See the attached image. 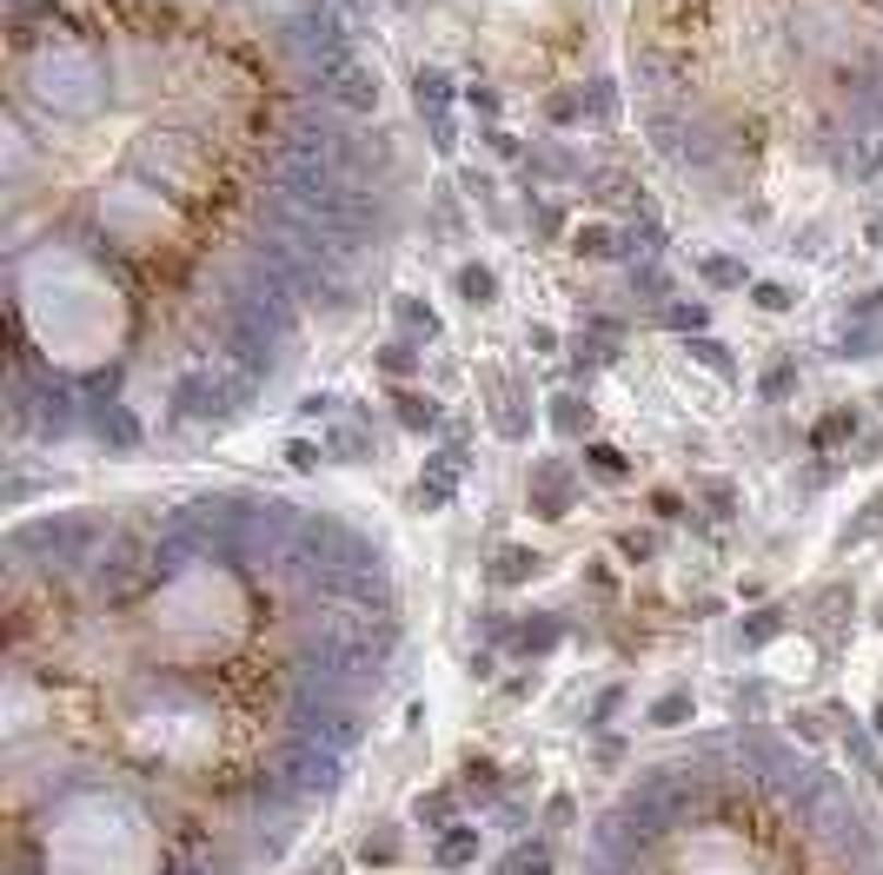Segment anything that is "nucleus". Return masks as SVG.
I'll return each mask as SVG.
<instances>
[{
	"label": "nucleus",
	"mask_w": 883,
	"mask_h": 875,
	"mask_svg": "<svg viewBox=\"0 0 883 875\" xmlns=\"http://www.w3.org/2000/svg\"><path fill=\"white\" fill-rule=\"evenodd\" d=\"M751 299H757L764 312H790V305H797V292H790V286H771V279H757V286H751Z\"/></svg>",
	"instance_id": "nucleus-35"
},
{
	"label": "nucleus",
	"mask_w": 883,
	"mask_h": 875,
	"mask_svg": "<svg viewBox=\"0 0 883 875\" xmlns=\"http://www.w3.org/2000/svg\"><path fill=\"white\" fill-rule=\"evenodd\" d=\"M857 438V405H831L818 424H811V452H837Z\"/></svg>",
	"instance_id": "nucleus-10"
},
{
	"label": "nucleus",
	"mask_w": 883,
	"mask_h": 875,
	"mask_svg": "<svg viewBox=\"0 0 883 875\" xmlns=\"http://www.w3.org/2000/svg\"><path fill=\"white\" fill-rule=\"evenodd\" d=\"M578 113H585V94H545V120L551 127H572Z\"/></svg>",
	"instance_id": "nucleus-31"
},
{
	"label": "nucleus",
	"mask_w": 883,
	"mask_h": 875,
	"mask_svg": "<svg viewBox=\"0 0 883 875\" xmlns=\"http://www.w3.org/2000/svg\"><path fill=\"white\" fill-rule=\"evenodd\" d=\"M618 558H624V564H652V558H658V538H652V531H624V538H618Z\"/></svg>",
	"instance_id": "nucleus-32"
},
{
	"label": "nucleus",
	"mask_w": 883,
	"mask_h": 875,
	"mask_svg": "<svg viewBox=\"0 0 883 875\" xmlns=\"http://www.w3.org/2000/svg\"><path fill=\"white\" fill-rule=\"evenodd\" d=\"M652 511H658V517H678V511H684V498H678V491H658V498H652Z\"/></svg>",
	"instance_id": "nucleus-42"
},
{
	"label": "nucleus",
	"mask_w": 883,
	"mask_h": 875,
	"mask_svg": "<svg viewBox=\"0 0 883 875\" xmlns=\"http://www.w3.org/2000/svg\"><path fill=\"white\" fill-rule=\"evenodd\" d=\"M413 100H419L426 113H445V100H452V80H445L439 67H426V73L413 80Z\"/></svg>",
	"instance_id": "nucleus-21"
},
{
	"label": "nucleus",
	"mask_w": 883,
	"mask_h": 875,
	"mask_svg": "<svg viewBox=\"0 0 883 875\" xmlns=\"http://www.w3.org/2000/svg\"><path fill=\"white\" fill-rule=\"evenodd\" d=\"M359 862H372V868L398 862V829H392V823H385V829H372V836L359 842Z\"/></svg>",
	"instance_id": "nucleus-24"
},
{
	"label": "nucleus",
	"mask_w": 883,
	"mask_h": 875,
	"mask_svg": "<svg viewBox=\"0 0 883 875\" xmlns=\"http://www.w3.org/2000/svg\"><path fill=\"white\" fill-rule=\"evenodd\" d=\"M452 484H458V465H452V458H432V465L419 471V484H413V504H419V511H445V504H452Z\"/></svg>",
	"instance_id": "nucleus-6"
},
{
	"label": "nucleus",
	"mask_w": 883,
	"mask_h": 875,
	"mask_svg": "<svg viewBox=\"0 0 883 875\" xmlns=\"http://www.w3.org/2000/svg\"><path fill=\"white\" fill-rule=\"evenodd\" d=\"M319 411H333V398H326V392H312V398H299V418H319Z\"/></svg>",
	"instance_id": "nucleus-44"
},
{
	"label": "nucleus",
	"mask_w": 883,
	"mask_h": 875,
	"mask_svg": "<svg viewBox=\"0 0 883 875\" xmlns=\"http://www.w3.org/2000/svg\"><path fill=\"white\" fill-rule=\"evenodd\" d=\"M870 245H883V213H876V219H870Z\"/></svg>",
	"instance_id": "nucleus-46"
},
{
	"label": "nucleus",
	"mask_w": 883,
	"mask_h": 875,
	"mask_svg": "<svg viewBox=\"0 0 883 875\" xmlns=\"http://www.w3.org/2000/svg\"><path fill=\"white\" fill-rule=\"evenodd\" d=\"M432 140H439V146L452 153V140H458V133H452V120H445V113H432Z\"/></svg>",
	"instance_id": "nucleus-45"
},
{
	"label": "nucleus",
	"mask_w": 883,
	"mask_h": 875,
	"mask_svg": "<svg viewBox=\"0 0 883 875\" xmlns=\"http://www.w3.org/2000/svg\"><path fill=\"white\" fill-rule=\"evenodd\" d=\"M618 710H624V683H611V690H598V704H592V717H585V723H592V730H605V723H611Z\"/></svg>",
	"instance_id": "nucleus-34"
},
{
	"label": "nucleus",
	"mask_w": 883,
	"mask_h": 875,
	"mask_svg": "<svg viewBox=\"0 0 883 875\" xmlns=\"http://www.w3.org/2000/svg\"><path fill=\"white\" fill-rule=\"evenodd\" d=\"M333 100L346 107V113H379V80H372V67H346L339 80H333Z\"/></svg>",
	"instance_id": "nucleus-5"
},
{
	"label": "nucleus",
	"mask_w": 883,
	"mask_h": 875,
	"mask_svg": "<svg viewBox=\"0 0 883 875\" xmlns=\"http://www.w3.org/2000/svg\"><path fill=\"white\" fill-rule=\"evenodd\" d=\"M631 292H645V299H665V292H671V279H665L658 266H631Z\"/></svg>",
	"instance_id": "nucleus-36"
},
{
	"label": "nucleus",
	"mask_w": 883,
	"mask_h": 875,
	"mask_svg": "<svg viewBox=\"0 0 883 875\" xmlns=\"http://www.w3.org/2000/svg\"><path fill=\"white\" fill-rule=\"evenodd\" d=\"M876 736H883V704H876Z\"/></svg>",
	"instance_id": "nucleus-47"
},
{
	"label": "nucleus",
	"mask_w": 883,
	"mask_h": 875,
	"mask_svg": "<svg viewBox=\"0 0 883 875\" xmlns=\"http://www.w3.org/2000/svg\"><path fill=\"white\" fill-rule=\"evenodd\" d=\"M413 816H419L426 829H452V823H458V790H452V782H439V790H426V796L413 803Z\"/></svg>",
	"instance_id": "nucleus-12"
},
{
	"label": "nucleus",
	"mask_w": 883,
	"mask_h": 875,
	"mask_svg": "<svg viewBox=\"0 0 883 875\" xmlns=\"http://www.w3.org/2000/svg\"><path fill=\"white\" fill-rule=\"evenodd\" d=\"M551 424L565 431V438H578V431L592 424V405H585L578 392H558V398H551Z\"/></svg>",
	"instance_id": "nucleus-19"
},
{
	"label": "nucleus",
	"mask_w": 883,
	"mask_h": 875,
	"mask_svg": "<svg viewBox=\"0 0 883 875\" xmlns=\"http://www.w3.org/2000/svg\"><path fill=\"white\" fill-rule=\"evenodd\" d=\"M299 875H346V855H319V862L299 868Z\"/></svg>",
	"instance_id": "nucleus-40"
},
{
	"label": "nucleus",
	"mask_w": 883,
	"mask_h": 875,
	"mask_svg": "<svg viewBox=\"0 0 883 875\" xmlns=\"http://www.w3.org/2000/svg\"><path fill=\"white\" fill-rule=\"evenodd\" d=\"M585 458H592V465H598V471H605V478H624V458H618V452H611V445H592V452H585Z\"/></svg>",
	"instance_id": "nucleus-39"
},
{
	"label": "nucleus",
	"mask_w": 883,
	"mask_h": 875,
	"mask_svg": "<svg viewBox=\"0 0 883 875\" xmlns=\"http://www.w3.org/2000/svg\"><path fill=\"white\" fill-rule=\"evenodd\" d=\"M652 723L658 730H684L691 723V690H665L658 704H652Z\"/></svg>",
	"instance_id": "nucleus-22"
},
{
	"label": "nucleus",
	"mask_w": 883,
	"mask_h": 875,
	"mask_svg": "<svg viewBox=\"0 0 883 875\" xmlns=\"http://www.w3.org/2000/svg\"><path fill=\"white\" fill-rule=\"evenodd\" d=\"M777 637H784V610H777V603H771V610H751V618L738 624V644H744V650H764V644H777Z\"/></svg>",
	"instance_id": "nucleus-15"
},
{
	"label": "nucleus",
	"mask_w": 883,
	"mask_h": 875,
	"mask_svg": "<svg viewBox=\"0 0 883 875\" xmlns=\"http://www.w3.org/2000/svg\"><path fill=\"white\" fill-rule=\"evenodd\" d=\"M558 637H565V624H558V618H525V624L512 631L518 657H545V650H558Z\"/></svg>",
	"instance_id": "nucleus-11"
},
{
	"label": "nucleus",
	"mask_w": 883,
	"mask_h": 875,
	"mask_svg": "<svg viewBox=\"0 0 883 875\" xmlns=\"http://www.w3.org/2000/svg\"><path fill=\"white\" fill-rule=\"evenodd\" d=\"M458 782L465 790H499V763L478 750V756H465V769H458Z\"/></svg>",
	"instance_id": "nucleus-28"
},
{
	"label": "nucleus",
	"mask_w": 883,
	"mask_h": 875,
	"mask_svg": "<svg viewBox=\"0 0 883 875\" xmlns=\"http://www.w3.org/2000/svg\"><path fill=\"white\" fill-rule=\"evenodd\" d=\"M585 875H883V810L790 730L711 723L618 782Z\"/></svg>",
	"instance_id": "nucleus-2"
},
{
	"label": "nucleus",
	"mask_w": 883,
	"mask_h": 875,
	"mask_svg": "<svg viewBox=\"0 0 883 875\" xmlns=\"http://www.w3.org/2000/svg\"><path fill=\"white\" fill-rule=\"evenodd\" d=\"M585 107H592L598 120H611V113H618V94H611V80H592V86H585Z\"/></svg>",
	"instance_id": "nucleus-37"
},
{
	"label": "nucleus",
	"mask_w": 883,
	"mask_h": 875,
	"mask_svg": "<svg viewBox=\"0 0 883 875\" xmlns=\"http://www.w3.org/2000/svg\"><path fill=\"white\" fill-rule=\"evenodd\" d=\"M392 319L406 325V338H426V345L439 338V312H432L426 299H392Z\"/></svg>",
	"instance_id": "nucleus-16"
},
{
	"label": "nucleus",
	"mask_w": 883,
	"mask_h": 875,
	"mask_svg": "<svg viewBox=\"0 0 883 875\" xmlns=\"http://www.w3.org/2000/svg\"><path fill=\"white\" fill-rule=\"evenodd\" d=\"M876 398H883V392H876Z\"/></svg>",
	"instance_id": "nucleus-49"
},
{
	"label": "nucleus",
	"mask_w": 883,
	"mask_h": 875,
	"mask_svg": "<svg viewBox=\"0 0 883 875\" xmlns=\"http://www.w3.org/2000/svg\"><path fill=\"white\" fill-rule=\"evenodd\" d=\"M0 875H279L406 650L379 531L260 491L8 538Z\"/></svg>",
	"instance_id": "nucleus-1"
},
{
	"label": "nucleus",
	"mask_w": 883,
	"mask_h": 875,
	"mask_svg": "<svg viewBox=\"0 0 883 875\" xmlns=\"http://www.w3.org/2000/svg\"><path fill=\"white\" fill-rule=\"evenodd\" d=\"M665 325L684 332V338H697V332L711 325V312H704V305H665Z\"/></svg>",
	"instance_id": "nucleus-30"
},
{
	"label": "nucleus",
	"mask_w": 883,
	"mask_h": 875,
	"mask_svg": "<svg viewBox=\"0 0 883 875\" xmlns=\"http://www.w3.org/2000/svg\"><path fill=\"white\" fill-rule=\"evenodd\" d=\"M870 312H883V286H876V292H863V299L850 305V319H870Z\"/></svg>",
	"instance_id": "nucleus-43"
},
{
	"label": "nucleus",
	"mask_w": 883,
	"mask_h": 875,
	"mask_svg": "<svg viewBox=\"0 0 883 875\" xmlns=\"http://www.w3.org/2000/svg\"><path fill=\"white\" fill-rule=\"evenodd\" d=\"M684 345H691V359H697V365H711L717 379H731V372H738V359H731L717 338H704V332H697V338H684Z\"/></svg>",
	"instance_id": "nucleus-23"
},
{
	"label": "nucleus",
	"mask_w": 883,
	"mask_h": 875,
	"mask_svg": "<svg viewBox=\"0 0 883 875\" xmlns=\"http://www.w3.org/2000/svg\"><path fill=\"white\" fill-rule=\"evenodd\" d=\"M432 862H439V868H472V862H478V829H472V823H452V829H439V842H432Z\"/></svg>",
	"instance_id": "nucleus-7"
},
{
	"label": "nucleus",
	"mask_w": 883,
	"mask_h": 875,
	"mask_svg": "<svg viewBox=\"0 0 883 875\" xmlns=\"http://www.w3.org/2000/svg\"><path fill=\"white\" fill-rule=\"evenodd\" d=\"M452 286H458V299H465V305H492V299H499L492 266H458V279H452Z\"/></svg>",
	"instance_id": "nucleus-18"
},
{
	"label": "nucleus",
	"mask_w": 883,
	"mask_h": 875,
	"mask_svg": "<svg viewBox=\"0 0 883 875\" xmlns=\"http://www.w3.org/2000/svg\"><path fill=\"white\" fill-rule=\"evenodd\" d=\"M831 352H837V359H876V352H883V319H876V325H850Z\"/></svg>",
	"instance_id": "nucleus-17"
},
{
	"label": "nucleus",
	"mask_w": 883,
	"mask_h": 875,
	"mask_svg": "<svg viewBox=\"0 0 883 875\" xmlns=\"http://www.w3.org/2000/svg\"><path fill=\"white\" fill-rule=\"evenodd\" d=\"M704 279H711V286H725V292H731V286H744L751 273H744V259H725V252H711V259H704Z\"/></svg>",
	"instance_id": "nucleus-27"
},
{
	"label": "nucleus",
	"mask_w": 883,
	"mask_h": 875,
	"mask_svg": "<svg viewBox=\"0 0 883 875\" xmlns=\"http://www.w3.org/2000/svg\"><path fill=\"white\" fill-rule=\"evenodd\" d=\"M379 372L413 379V372H419V352H413V345H379Z\"/></svg>",
	"instance_id": "nucleus-29"
},
{
	"label": "nucleus",
	"mask_w": 883,
	"mask_h": 875,
	"mask_svg": "<svg viewBox=\"0 0 883 875\" xmlns=\"http://www.w3.org/2000/svg\"><path fill=\"white\" fill-rule=\"evenodd\" d=\"M87 431H94V445H107V452H140L146 445V418L133 405H100L87 418Z\"/></svg>",
	"instance_id": "nucleus-4"
},
{
	"label": "nucleus",
	"mask_w": 883,
	"mask_h": 875,
	"mask_svg": "<svg viewBox=\"0 0 883 875\" xmlns=\"http://www.w3.org/2000/svg\"><path fill=\"white\" fill-rule=\"evenodd\" d=\"M346 8H359V0H346Z\"/></svg>",
	"instance_id": "nucleus-48"
},
{
	"label": "nucleus",
	"mask_w": 883,
	"mask_h": 875,
	"mask_svg": "<svg viewBox=\"0 0 883 875\" xmlns=\"http://www.w3.org/2000/svg\"><path fill=\"white\" fill-rule=\"evenodd\" d=\"M326 458H346V465L372 458V445H366V431H353V424H346V431H333V438H326Z\"/></svg>",
	"instance_id": "nucleus-25"
},
{
	"label": "nucleus",
	"mask_w": 883,
	"mask_h": 875,
	"mask_svg": "<svg viewBox=\"0 0 883 875\" xmlns=\"http://www.w3.org/2000/svg\"><path fill=\"white\" fill-rule=\"evenodd\" d=\"M525 511L545 517V524H558V517L572 511V465H565V458H538V465H532V478H525Z\"/></svg>",
	"instance_id": "nucleus-3"
},
{
	"label": "nucleus",
	"mask_w": 883,
	"mask_h": 875,
	"mask_svg": "<svg viewBox=\"0 0 883 875\" xmlns=\"http://www.w3.org/2000/svg\"><path fill=\"white\" fill-rule=\"evenodd\" d=\"M472 107H478V113L492 120V113H499V94H492V86H472Z\"/></svg>",
	"instance_id": "nucleus-41"
},
{
	"label": "nucleus",
	"mask_w": 883,
	"mask_h": 875,
	"mask_svg": "<svg viewBox=\"0 0 883 875\" xmlns=\"http://www.w3.org/2000/svg\"><path fill=\"white\" fill-rule=\"evenodd\" d=\"M850 172H857V180H876V172H883V133H857L850 140Z\"/></svg>",
	"instance_id": "nucleus-20"
},
{
	"label": "nucleus",
	"mask_w": 883,
	"mask_h": 875,
	"mask_svg": "<svg viewBox=\"0 0 883 875\" xmlns=\"http://www.w3.org/2000/svg\"><path fill=\"white\" fill-rule=\"evenodd\" d=\"M499 590H512V584H525V577H538V551H525V544H512V551H499L492 558V571H486Z\"/></svg>",
	"instance_id": "nucleus-13"
},
{
	"label": "nucleus",
	"mask_w": 883,
	"mask_h": 875,
	"mask_svg": "<svg viewBox=\"0 0 883 875\" xmlns=\"http://www.w3.org/2000/svg\"><path fill=\"white\" fill-rule=\"evenodd\" d=\"M319 458H326V445H306V438L286 452V465H293V471H319Z\"/></svg>",
	"instance_id": "nucleus-38"
},
{
	"label": "nucleus",
	"mask_w": 883,
	"mask_h": 875,
	"mask_svg": "<svg viewBox=\"0 0 883 875\" xmlns=\"http://www.w3.org/2000/svg\"><path fill=\"white\" fill-rule=\"evenodd\" d=\"M790 385H797V365H790V359H771V372H764L757 392H764V398H790Z\"/></svg>",
	"instance_id": "nucleus-33"
},
{
	"label": "nucleus",
	"mask_w": 883,
	"mask_h": 875,
	"mask_svg": "<svg viewBox=\"0 0 883 875\" xmlns=\"http://www.w3.org/2000/svg\"><path fill=\"white\" fill-rule=\"evenodd\" d=\"M551 868H558L551 842H545V836H525V842H512V855H505L492 875H551Z\"/></svg>",
	"instance_id": "nucleus-8"
},
{
	"label": "nucleus",
	"mask_w": 883,
	"mask_h": 875,
	"mask_svg": "<svg viewBox=\"0 0 883 875\" xmlns=\"http://www.w3.org/2000/svg\"><path fill=\"white\" fill-rule=\"evenodd\" d=\"M578 259H631V232L585 226V232H578Z\"/></svg>",
	"instance_id": "nucleus-14"
},
{
	"label": "nucleus",
	"mask_w": 883,
	"mask_h": 875,
	"mask_svg": "<svg viewBox=\"0 0 883 875\" xmlns=\"http://www.w3.org/2000/svg\"><path fill=\"white\" fill-rule=\"evenodd\" d=\"M392 418H398V424H406V431H419V438L445 424V418H439V405H432L426 392H406V385H398V392H392Z\"/></svg>",
	"instance_id": "nucleus-9"
},
{
	"label": "nucleus",
	"mask_w": 883,
	"mask_h": 875,
	"mask_svg": "<svg viewBox=\"0 0 883 875\" xmlns=\"http://www.w3.org/2000/svg\"><path fill=\"white\" fill-rule=\"evenodd\" d=\"M876 531H883V498H870V504L844 524V544H863V538H876Z\"/></svg>",
	"instance_id": "nucleus-26"
}]
</instances>
